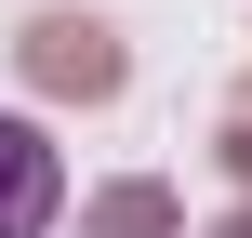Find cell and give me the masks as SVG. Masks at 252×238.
Segmentation results:
<instances>
[{"instance_id":"cell-2","label":"cell","mask_w":252,"mask_h":238,"mask_svg":"<svg viewBox=\"0 0 252 238\" xmlns=\"http://www.w3.org/2000/svg\"><path fill=\"white\" fill-rule=\"evenodd\" d=\"M53 199H66L53 132H40V119H0V238H40V225H53Z\"/></svg>"},{"instance_id":"cell-3","label":"cell","mask_w":252,"mask_h":238,"mask_svg":"<svg viewBox=\"0 0 252 238\" xmlns=\"http://www.w3.org/2000/svg\"><path fill=\"white\" fill-rule=\"evenodd\" d=\"M186 212H173V185H106L93 212H80V238H173Z\"/></svg>"},{"instance_id":"cell-5","label":"cell","mask_w":252,"mask_h":238,"mask_svg":"<svg viewBox=\"0 0 252 238\" xmlns=\"http://www.w3.org/2000/svg\"><path fill=\"white\" fill-rule=\"evenodd\" d=\"M213 238H252V212H226V225H213Z\"/></svg>"},{"instance_id":"cell-1","label":"cell","mask_w":252,"mask_h":238,"mask_svg":"<svg viewBox=\"0 0 252 238\" xmlns=\"http://www.w3.org/2000/svg\"><path fill=\"white\" fill-rule=\"evenodd\" d=\"M27 79H40V93L106 106V93H120V40H106L93 13H40V26H27Z\"/></svg>"},{"instance_id":"cell-4","label":"cell","mask_w":252,"mask_h":238,"mask_svg":"<svg viewBox=\"0 0 252 238\" xmlns=\"http://www.w3.org/2000/svg\"><path fill=\"white\" fill-rule=\"evenodd\" d=\"M226 172H252V106H239V119H226Z\"/></svg>"}]
</instances>
